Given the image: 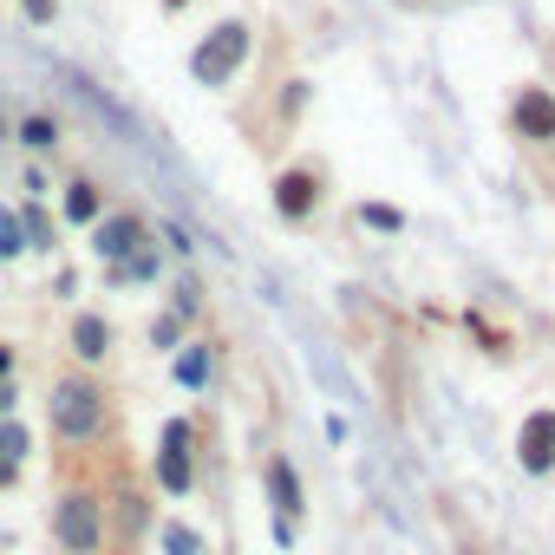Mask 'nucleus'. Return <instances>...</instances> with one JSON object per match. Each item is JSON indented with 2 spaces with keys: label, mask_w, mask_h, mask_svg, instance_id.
<instances>
[{
  "label": "nucleus",
  "mask_w": 555,
  "mask_h": 555,
  "mask_svg": "<svg viewBox=\"0 0 555 555\" xmlns=\"http://www.w3.org/2000/svg\"><path fill=\"white\" fill-rule=\"evenodd\" d=\"M105 418H112V405H105V392H99L92 379L66 373V379L53 386V431H60L66 444H92V438L105 431Z\"/></svg>",
  "instance_id": "f257e3e1"
},
{
  "label": "nucleus",
  "mask_w": 555,
  "mask_h": 555,
  "mask_svg": "<svg viewBox=\"0 0 555 555\" xmlns=\"http://www.w3.org/2000/svg\"><path fill=\"white\" fill-rule=\"evenodd\" d=\"M53 535L66 555H99L105 548V496L99 490H66L53 509Z\"/></svg>",
  "instance_id": "f03ea898"
},
{
  "label": "nucleus",
  "mask_w": 555,
  "mask_h": 555,
  "mask_svg": "<svg viewBox=\"0 0 555 555\" xmlns=\"http://www.w3.org/2000/svg\"><path fill=\"white\" fill-rule=\"evenodd\" d=\"M509 131H516V144H529L535 157H548L555 151V92L548 86H516V99H509Z\"/></svg>",
  "instance_id": "7ed1b4c3"
},
{
  "label": "nucleus",
  "mask_w": 555,
  "mask_h": 555,
  "mask_svg": "<svg viewBox=\"0 0 555 555\" xmlns=\"http://www.w3.org/2000/svg\"><path fill=\"white\" fill-rule=\"evenodd\" d=\"M248 60V27L242 21H222L203 47H196V60H190V73L203 79V86H229V73Z\"/></svg>",
  "instance_id": "20e7f679"
},
{
  "label": "nucleus",
  "mask_w": 555,
  "mask_h": 555,
  "mask_svg": "<svg viewBox=\"0 0 555 555\" xmlns=\"http://www.w3.org/2000/svg\"><path fill=\"white\" fill-rule=\"evenodd\" d=\"M321 196H327V177L314 164H295V170L274 177V216H282V222H308L321 209Z\"/></svg>",
  "instance_id": "39448f33"
},
{
  "label": "nucleus",
  "mask_w": 555,
  "mask_h": 555,
  "mask_svg": "<svg viewBox=\"0 0 555 555\" xmlns=\"http://www.w3.org/2000/svg\"><path fill=\"white\" fill-rule=\"evenodd\" d=\"M190 444H196V431H190L183 418H177V425H164V451H157V477H164V490H170V496H183V490L196 483V451H190Z\"/></svg>",
  "instance_id": "423d86ee"
},
{
  "label": "nucleus",
  "mask_w": 555,
  "mask_h": 555,
  "mask_svg": "<svg viewBox=\"0 0 555 555\" xmlns=\"http://www.w3.org/2000/svg\"><path fill=\"white\" fill-rule=\"evenodd\" d=\"M516 464L529 477H548L555 470V412H529L522 431H516Z\"/></svg>",
  "instance_id": "0eeeda50"
},
{
  "label": "nucleus",
  "mask_w": 555,
  "mask_h": 555,
  "mask_svg": "<svg viewBox=\"0 0 555 555\" xmlns=\"http://www.w3.org/2000/svg\"><path fill=\"white\" fill-rule=\"evenodd\" d=\"M92 248H99L105 261H131V255L144 248V222H138V216H105L99 235H92Z\"/></svg>",
  "instance_id": "6e6552de"
},
{
  "label": "nucleus",
  "mask_w": 555,
  "mask_h": 555,
  "mask_svg": "<svg viewBox=\"0 0 555 555\" xmlns=\"http://www.w3.org/2000/svg\"><path fill=\"white\" fill-rule=\"evenodd\" d=\"M268 496H274V516H282V535H288L301 516V477L288 470V457H268Z\"/></svg>",
  "instance_id": "1a4fd4ad"
},
{
  "label": "nucleus",
  "mask_w": 555,
  "mask_h": 555,
  "mask_svg": "<svg viewBox=\"0 0 555 555\" xmlns=\"http://www.w3.org/2000/svg\"><path fill=\"white\" fill-rule=\"evenodd\" d=\"M60 209H66V222H99L105 190H99L92 177H73V183H66V196H60Z\"/></svg>",
  "instance_id": "9d476101"
},
{
  "label": "nucleus",
  "mask_w": 555,
  "mask_h": 555,
  "mask_svg": "<svg viewBox=\"0 0 555 555\" xmlns=\"http://www.w3.org/2000/svg\"><path fill=\"white\" fill-rule=\"evenodd\" d=\"M73 353H79V360H105V353H112V327H105L99 314H79V321H73Z\"/></svg>",
  "instance_id": "9b49d317"
},
{
  "label": "nucleus",
  "mask_w": 555,
  "mask_h": 555,
  "mask_svg": "<svg viewBox=\"0 0 555 555\" xmlns=\"http://www.w3.org/2000/svg\"><path fill=\"white\" fill-rule=\"evenodd\" d=\"M21 144H27V151H53V144H60V125H53L47 112H34V118L21 125Z\"/></svg>",
  "instance_id": "f8f14e48"
},
{
  "label": "nucleus",
  "mask_w": 555,
  "mask_h": 555,
  "mask_svg": "<svg viewBox=\"0 0 555 555\" xmlns=\"http://www.w3.org/2000/svg\"><path fill=\"white\" fill-rule=\"evenodd\" d=\"M27 451H34V431H27V425H0V457L21 464Z\"/></svg>",
  "instance_id": "ddd939ff"
},
{
  "label": "nucleus",
  "mask_w": 555,
  "mask_h": 555,
  "mask_svg": "<svg viewBox=\"0 0 555 555\" xmlns=\"http://www.w3.org/2000/svg\"><path fill=\"white\" fill-rule=\"evenodd\" d=\"M21 8H27L34 27H53V21H60V0H21Z\"/></svg>",
  "instance_id": "4468645a"
},
{
  "label": "nucleus",
  "mask_w": 555,
  "mask_h": 555,
  "mask_svg": "<svg viewBox=\"0 0 555 555\" xmlns=\"http://www.w3.org/2000/svg\"><path fill=\"white\" fill-rule=\"evenodd\" d=\"M164 542H170V548H177V555H196V535H190V529H170V535H164Z\"/></svg>",
  "instance_id": "2eb2a0df"
},
{
  "label": "nucleus",
  "mask_w": 555,
  "mask_h": 555,
  "mask_svg": "<svg viewBox=\"0 0 555 555\" xmlns=\"http://www.w3.org/2000/svg\"><path fill=\"white\" fill-rule=\"evenodd\" d=\"M14 248H21V242H14V222L0 216V255H14Z\"/></svg>",
  "instance_id": "dca6fc26"
},
{
  "label": "nucleus",
  "mask_w": 555,
  "mask_h": 555,
  "mask_svg": "<svg viewBox=\"0 0 555 555\" xmlns=\"http://www.w3.org/2000/svg\"><path fill=\"white\" fill-rule=\"evenodd\" d=\"M14 399H21V392H14V379H0V418L14 412Z\"/></svg>",
  "instance_id": "f3484780"
},
{
  "label": "nucleus",
  "mask_w": 555,
  "mask_h": 555,
  "mask_svg": "<svg viewBox=\"0 0 555 555\" xmlns=\"http://www.w3.org/2000/svg\"><path fill=\"white\" fill-rule=\"evenodd\" d=\"M14 366H21V360H14V347L0 340V379H14Z\"/></svg>",
  "instance_id": "a211bd4d"
},
{
  "label": "nucleus",
  "mask_w": 555,
  "mask_h": 555,
  "mask_svg": "<svg viewBox=\"0 0 555 555\" xmlns=\"http://www.w3.org/2000/svg\"><path fill=\"white\" fill-rule=\"evenodd\" d=\"M0 483H14V464H8V457H0Z\"/></svg>",
  "instance_id": "6ab92c4d"
},
{
  "label": "nucleus",
  "mask_w": 555,
  "mask_h": 555,
  "mask_svg": "<svg viewBox=\"0 0 555 555\" xmlns=\"http://www.w3.org/2000/svg\"><path fill=\"white\" fill-rule=\"evenodd\" d=\"M164 8H190V0H164Z\"/></svg>",
  "instance_id": "aec40b11"
},
{
  "label": "nucleus",
  "mask_w": 555,
  "mask_h": 555,
  "mask_svg": "<svg viewBox=\"0 0 555 555\" xmlns=\"http://www.w3.org/2000/svg\"><path fill=\"white\" fill-rule=\"evenodd\" d=\"M0 131H8V118H0Z\"/></svg>",
  "instance_id": "412c9836"
}]
</instances>
